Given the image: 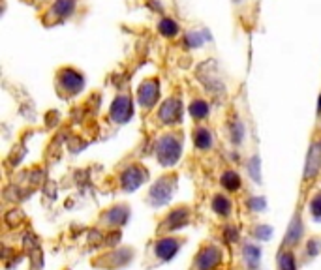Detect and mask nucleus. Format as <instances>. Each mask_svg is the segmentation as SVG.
Instances as JSON below:
<instances>
[{"instance_id": "1", "label": "nucleus", "mask_w": 321, "mask_h": 270, "mask_svg": "<svg viewBox=\"0 0 321 270\" xmlns=\"http://www.w3.org/2000/svg\"><path fill=\"white\" fill-rule=\"evenodd\" d=\"M182 150V137L179 133H167L156 143V158L164 167H171L177 163Z\"/></svg>"}, {"instance_id": "2", "label": "nucleus", "mask_w": 321, "mask_h": 270, "mask_svg": "<svg viewBox=\"0 0 321 270\" xmlns=\"http://www.w3.org/2000/svg\"><path fill=\"white\" fill-rule=\"evenodd\" d=\"M184 244V239H177V237H162V239L154 240L150 246V253L148 257L154 259V264L166 263L169 259H173L180 246Z\"/></svg>"}, {"instance_id": "3", "label": "nucleus", "mask_w": 321, "mask_h": 270, "mask_svg": "<svg viewBox=\"0 0 321 270\" xmlns=\"http://www.w3.org/2000/svg\"><path fill=\"white\" fill-rule=\"evenodd\" d=\"M220 263H222V250L207 242V244H201L190 270H214Z\"/></svg>"}, {"instance_id": "4", "label": "nucleus", "mask_w": 321, "mask_h": 270, "mask_svg": "<svg viewBox=\"0 0 321 270\" xmlns=\"http://www.w3.org/2000/svg\"><path fill=\"white\" fill-rule=\"evenodd\" d=\"M188 221H190V210H188V207H177V209H173L164 218V221H162L160 227H158V234L173 233L175 229L186 227Z\"/></svg>"}, {"instance_id": "5", "label": "nucleus", "mask_w": 321, "mask_h": 270, "mask_svg": "<svg viewBox=\"0 0 321 270\" xmlns=\"http://www.w3.org/2000/svg\"><path fill=\"white\" fill-rule=\"evenodd\" d=\"M175 190V180L173 177H162L156 182L150 191H148V203H152L154 207H160L164 203H167L171 199V193Z\"/></svg>"}, {"instance_id": "6", "label": "nucleus", "mask_w": 321, "mask_h": 270, "mask_svg": "<svg viewBox=\"0 0 321 270\" xmlns=\"http://www.w3.org/2000/svg\"><path fill=\"white\" fill-rule=\"evenodd\" d=\"M60 85H58V94H64V96H72V94H77L83 88V77H81L79 72H75L72 68H66V70H62L60 74Z\"/></svg>"}, {"instance_id": "7", "label": "nucleus", "mask_w": 321, "mask_h": 270, "mask_svg": "<svg viewBox=\"0 0 321 270\" xmlns=\"http://www.w3.org/2000/svg\"><path fill=\"white\" fill-rule=\"evenodd\" d=\"M158 118L164 124H177L182 118V102L179 98H167L158 111Z\"/></svg>"}, {"instance_id": "8", "label": "nucleus", "mask_w": 321, "mask_h": 270, "mask_svg": "<svg viewBox=\"0 0 321 270\" xmlns=\"http://www.w3.org/2000/svg\"><path fill=\"white\" fill-rule=\"evenodd\" d=\"M158 94H160L158 81L147 79L141 86H139V90H137L139 105H141L143 109H150V107H154V104L158 102Z\"/></svg>"}, {"instance_id": "9", "label": "nucleus", "mask_w": 321, "mask_h": 270, "mask_svg": "<svg viewBox=\"0 0 321 270\" xmlns=\"http://www.w3.org/2000/svg\"><path fill=\"white\" fill-rule=\"evenodd\" d=\"M147 178V171L141 165H132L130 169H126L120 177V184L124 190H136L143 184V180Z\"/></svg>"}, {"instance_id": "10", "label": "nucleus", "mask_w": 321, "mask_h": 270, "mask_svg": "<svg viewBox=\"0 0 321 270\" xmlns=\"http://www.w3.org/2000/svg\"><path fill=\"white\" fill-rule=\"evenodd\" d=\"M132 111H134V107H132V99L126 96V94H122V96H118L117 99H115V104H113L111 107V118H115V122H128L132 117Z\"/></svg>"}, {"instance_id": "11", "label": "nucleus", "mask_w": 321, "mask_h": 270, "mask_svg": "<svg viewBox=\"0 0 321 270\" xmlns=\"http://www.w3.org/2000/svg\"><path fill=\"white\" fill-rule=\"evenodd\" d=\"M319 163H321V147L312 148V152L308 156V167H306V171H304V178L308 180L312 175H317V169H319Z\"/></svg>"}, {"instance_id": "12", "label": "nucleus", "mask_w": 321, "mask_h": 270, "mask_svg": "<svg viewBox=\"0 0 321 270\" xmlns=\"http://www.w3.org/2000/svg\"><path fill=\"white\" fill-rule=\"evenodd\" d=\"M194 145L199 148V150H207L212 145V133H210L207 128H198L194 131Z\"/></svg>"}, {"instance_id": "13", "label": "nucleus", "mask_w": 321, "mask_h": 270, "mask_svg": "<svg viewBox=\"0 0 321 270\" xmlns=\"http://www.w3.org/2000/svg\"><path fill=\"white\" fill-rule=\"evenodd\" d=\"M212 210L220 216H229L231 214V201L222 193H216L212 199Z\"/></svg>"}, {"instance_id": "14", "label": "nucleus", "mask_w": 321, "mask_h": 270, "mask_svg": "<svg viewBox=\"0 0 321 270\" xmlns=\"http://www.w3.org/2000/svg\"><path fill=\"white\" fill-rule=\"evenodd\" d=\"M222 186L228 191H235L241 188V177L235 171H226L222 175Z\"/></svg>"}, {"instance_id": "15", "label": "nucleus", "mask_w": 321, "mask_h": 270, "mask_svg": "<svg viewBox=\"0 0 321 270\" xmlns=\"http://www.w3.org/2000/svg\"><path fill=\"white\" fill-rule=\"evenodd\" d=\"M158 30H160V34H164L166 38H173L179 34V25L175 23L173 19L164 17L160 21V25H158Z\"/></svg>"}, {"instance_id": "16", "label": "nucleus", "mask_w": 321, "mask_h": 270, "mask_svg": "<svg viewBox=\"0 0 321 270\" xmlns=\"http://www.w3.org/2000/svg\"><path fill=\"white\" fill-rule=\"evenodd\" d=\"M190 115L196 120H203V118H207V115H209V105L205 104L203 99H194L190 105Z\"/></svg>"}, {"instance_id": "17", "label": "nucleus", "mask_w": 321, "mask_h": 270, "mask_svg": "<svg viewBox=\"0 0 321 270\" xmlns=\"http://www.w3.org/2000/svg\"><path fill=\"white\" fill-rule=\"evenodd\" d=\"M75 8V2L74 0H56L55 6H53V12L56 13V15H62V17H68V15H72V12H74Z\"/></svg>"}, {"instance_id": "18", "label": "nucleus", "mask_w": 321, "mask_h": 270, "mask_svg": "<svg viewBox=\"0 0 321 270\" xmlns=\"http://www.w3.org/2000/svg\"><path fill=\"white\" fill-rule=\"evenodd\" d=\"M310 210H312L314 220H321V191L312 197V201H310Z\"/></svg>"}, {"instance_id": "19", "label": "nucleus", "mask_w": 321, "mask_h": 270, "mask_svg": "<svg viewBox=\"0 0 321 270\" xmlns=\"http://www.w3.org/2000/svg\"><path fill=\"white\" fill-rule=\"evenodd\" d=\"M186 43H188L190 47H199V45H201V40H199L196 34H188V36H186Z\"/></svg>"}]
</instances>
